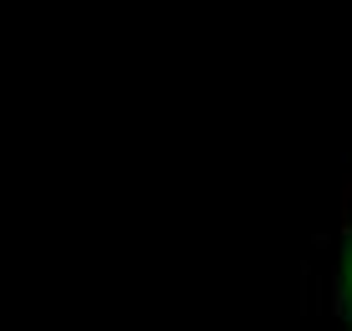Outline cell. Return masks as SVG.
<instances>
[{
	"mask_svg": "<svg viewBox=\"0 0 352 331\" xmlns=\"http://www.w3.org/2000/svg\"><path fill=\"white\" fill-rule=\"evenodd\" d=\"M347 306H352V250H347Z\"/></svg>",
	"mask_w": 352,
	"mask_h": 331,
	"instance_id": "6da1fadb",
	"label": "cell"
}]
</instances>
